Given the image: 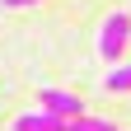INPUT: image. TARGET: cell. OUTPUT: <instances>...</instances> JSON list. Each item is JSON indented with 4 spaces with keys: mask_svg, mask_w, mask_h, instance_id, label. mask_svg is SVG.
I'll list each match as a JSON object with an SVG mask.
<instances>
[{
    "mask_svg": "<svg viewBox=\"0 0 131 131\" xmlns=\"http://www.w3.org/2000/svg\"><path fill=\"white\" fill-rule=\"evenodd\" d=\"M66 131H117V126H112V122H103V117L80 112V117H70V122H66Z\"/></svg>",
    "mask_w": 131,
    "mask_h": 131,
    "instance_id": "5",
    "label": "cell"
},
{
    "mask_svg": "<svg viewBox=\"0 0 131 131\" xmlns=\"http://www.w3.org/2000/svg\"><path fill=\"white\" fill-rule=\"evenodd\" d=\"M103 89L108 94H131V61H117L112 70L103 75Z\"/></svg>",
    "mask_w": 131,
    "mask_h": 131,
    "instance_id": "4",
    "label": "cell"
},
{
    "mask_svg": "<svg viewBox=\"0 0 131 131\" xmlns=\"http://www.w3.org/2000/svg\"><path fill=\"white\" fill-rule=\"evenodd\" d=\"M14 131H66V117H56L47 108H33V112H19L14 117Z\"/></svg>",
    "mask_w": 131,
    "mask_h": 131,
    "instance_id": "3",
    "label": "cell"
},
{
    "mask_svg": "<svg viewBox=\"0 0 131 131\" xmlns=\"http://www.w3.org/2000/svg\"><path fill=\"white\" fill-rule=\"evenodd\" d=\"M126 42H131V14L126 9H112L108 19H103V28H98V56L117 66L126 56Z\"/></svg>",
    "mask_w": 131,
    "mask_h": 131,
    "instance_id": "1",
    "label": "cell"
},
{
    "mask_svg": "<svg viewBox=\"0 0 131 131\" xmlns=\"http://www.w3.org/2000/svg\"><path fill=\"white\" fill-rule=\"evenodd\" d=\"M38 108H47V112H56V117H66V122L84 112V103H80L75 94H66V89H52V84H47V89L38 94Z\"/></svg>",
    "mask_w": 131,
    "mask_h": 131,
    "instance_id": "2",
    "label": "cell"
},
{
    "mask_svg": "<svg viewBox=\"0 0 131 131\" xmlns=\"http://www.w3.org/2000/svg\"><path fill=\"white\" fill-rule=\"evenodd\" d=\"M0 5H9V9H24V5H38V0H0Z\"/></svg>",
    "mask_w": 131,
    "mask_h": 131,
    "instance_id": "6",
    "label": "cell"
}]
</instances>
